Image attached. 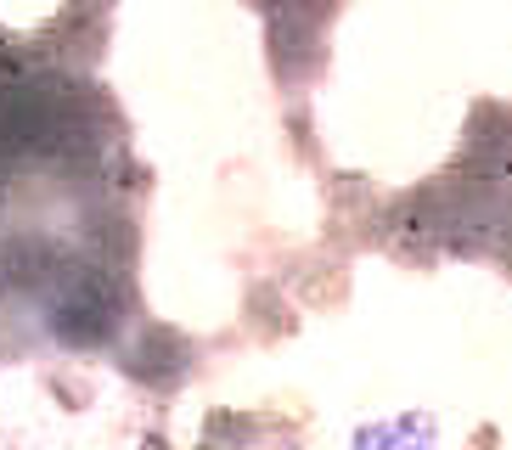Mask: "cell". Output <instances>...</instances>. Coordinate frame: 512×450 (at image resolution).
<instances>
[{
	"mask_svg": "<svg viewBox=\"0 0 512 450\" xmlns=\"http://www.w3.org/2000/svg\"><path fill=\"white\" fill-rule=\"evenodd\" d=\"M434 445V417H394V422H372L355 434V450H428Z\"/></svg>",
	"mask_w": 512,
	"mask_h": 450,
	"instance_id": "cell-1",
	"label": "cell"
}]
</instances>
